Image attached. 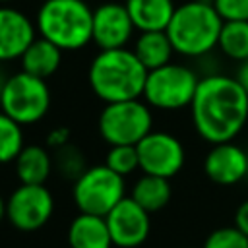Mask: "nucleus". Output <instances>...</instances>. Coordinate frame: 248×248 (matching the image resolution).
I'll return each instance as SVG.
<instances>
[{"instance_id":"c756f323","label":"nucleus","mask_w":248,"mask_h":248,"mask_svg":"<svg viewBox=\"0 0 248 248\" xmlns=\"http://www.w3.org/2000/svg\"><path fill=\"white\" fill-rule=\"evenodd\" d=\"M6 219V200H4V196L0 194V223Z\"/></svg>"},{"instance_id":"4be33fe9","label":"nucleus","mask_w":248,"mask_h":248,"mask_svg":"<svg viewBox=\"0 0 248 248\" xmlns=\"http://www.w3.org/2000/svg\"><path fill=\"white\" fill-rule=\"evenodd\" d=\"M25 145L23 126L0 110V165L14 163L17 153Z\"/></svg>"},{"instance_id":"4468645a","label":"nucleus","mask_w":248,"mask_h":248,"mask_svg":"<svg viewBox=\"0 0 248 248\" xmlns=\"http://www.w3.org/2000/svg\"><path fill=\"white\" fill-rule=\"evenodd\" d=\"M35 37V19L10 4H0V64L19 60Z\"/></svg>"},{"instance_id":"f3484780","label":"nucleus","mask_w":248,"mask_h":248,"mask_svg":"<svg viewBox=\"0 0 248 248\" xmlns=\"http://www.w3.org/2000/svg\"><path fill=\"white\" fill-rule=\"evenodd\" d=\"M136 31H165L176 10L174 0H126Z\"/></svg>"},{"instance_id":"6e6552de","label":"nucleus","mask_w":248,"mask_h":248,"mask_svg":"<svg viewBox=\"0 0 248 248\" xmlns=\"http://www.w3.org/2000/svg\"><path fill=\"white\" fill-rule=\"evenodd\" d=\"M72 198L78 211L105 217L122 198H126V180L105 163L91 165L74 180Z\"/></svg>"},{"instance_id":"72a5a7b5","label":"nucleus","mask_w":248,"mask_h":248,"mask_svg":"<svg viewBox=\"0 0 248 248\" xmlns=\"http://www.w3.org/2000/svg\"><path fill=\"white\" fill-rule=\"evenodd\" d=\"M41 2H43V0H41Z\"/></svg>"},{"instance_id":"2f4dec72","label":"nucleus","mask_w":248,"mask_h":248,"mask_svg":"<svg viewBox=\"0 0 248 248\" xmlns=\"http://www.w3.org/2000/svg\"><path fill=\"white\" fill-rule=\"evenodd\" d=\"M14 0H0V4H12Z\"/></svg>"},{"instance_id":"f8f14e48","label":"nucleus","mask_w":248,"mask_h":248,"mask_svg":"<svg viewBox=\"0 0 248 248\" xmlns=\"http://www.w3.org/2000/svg\"><path fill=\"white\" fill-rule=\"evenodd\" d=\"M134 21L120 2H103L93 8L91 43L99 50L124 48L134 39Z\"/></svg>"},{"instance_id":"f257e3e1","label":"nucleus","mask_w":248,"mask_h":248,"mask_svg":"<svg viewBox=\"0 0 248 248\" xmlns=\"http://www.w3.org/2000/svg\"><path fill=\"white\" fill-rule=\"evenodd\" d=\"M190 116L196 134L209 145L232 141L248 122V93L234 76H203L192 99Z\"/></svg>"},{"instance_id":"9d476101","label":"nucleus","mask_w":248,"mask_h":248,"mask_svg":"<svg viewBox=\"0 0 248 248\" xmlns=\"http://www.w3.org/2000/svg\"><path fill=\"white\" fill-rule=\"evenodd\" d=\"M140 170L163 178L176 176L186 163V149L182 141L167 130H151L141 141L136 143Z\"/></svg>"},{"instance_id":"a211bd4d","label":"nucleus","mask_w":248,"mask_h":248,"mask_svg":"<svg viewBox=\"0 0 248 248\" xmlns=\"http://www.w3.org/2000/svg\"><path fill=\"white\" fill-rule=\"evenodd\" d=\"M62 52L64 50L58 48L54 43L37 35L19 58L21 70L31 74V76L46 79L58 72V68L62 64Z\"/></svg>"},{"instance_id":"423d86ee","label":"nucleus","mask_w":248,"mask_h":248,"mask_svg":"<svg viewBox=\"0 0 248 248\" xmlns=\"http://www.w3.org/2000/svg\"><path fill=\"white\" fill-rule=\"evenodd\" d=\"M52 95L46 79L31 76L23 70L10 74L0 91V110L21 126L41 122L50 110Z\"/></svg>"},{"instance_id":"6ab92c4d","label":"nucleus","mask_w":248,"mask_h":248,"mask_svg":"<svg viewBox=\"0 0 248 248\" xmlns=\"http://www.w3.org/2000/svg\"><path fill=\"white\" fill-rule=\"evenodd\" d=\"M132 50L147 72L172 62V54H176L167 31H140Z\"/></svg>"},{"instance_id":"5701e85b","label":"nucleus","mask_w":248,"mask_h":248,"mask_svg":"<svg viewBox=\"0 0 248 248\" xmlns=\"http://www.w3.org/2000/svg\"><path fill=\"white\" fill-rule=\"evenodd\" d=\"M52 159H54V170H58V174L68 180H76L87 169L83 153L72 141L66 143L64 147L52 151Z\"/></svg>"},{"instance_id":"9b49d317","label":"nucleus","mask_w":248,"mask_h":248,"mask_svg":"<svg viewBox=\"0 0 248 248\" xmlns=\"http://www.w3.org/2000/svg\"><path fill=\"white\" fill-rule=\"evenodd\" d=\"M112 244L116 248H138L151 232V213L136 203L130 196L122 198L107 215Z\"/></svg>"},{"instance_id":"a878e982","label":"nucleus","mask_w":248,"mask_h":248,"mask_svg":"<svg viewBox=\"0 0 248 248\" xmlns=\"http://www.w3.org/2000/svg\"><path fill=\"white\" fill-rule=\"evenodd\" d=\"M223 21H248V0H211Z\"/></svg>"},{"instance_id":"bb28decb","label":"nucleus","mask_w":248,"mask_h":248,"mask_svg":"<svg viewBox=\"0 0 248 248\" xmlns=\"http://www.w3.org/2000/svg\"><path fill=\"white\" fill-rule=\"evenodd\" d=\"M70 138H72V132L68 126H56V128L48 130V134L45 138V145L50 151H56V149L64 147L66 143H70Z\"/></svg>"},{"instance_id":"20e7f679","label":"nucleus","mask_w":248,"mask_h":248,"mask_svg":"<svg viewBox=\"0 0 248 248\" xmlns=\"http://www.w3.org/2000/svg\"><path fill=\"white\" fill-rule=\"evenodd\" d=\"M37 35L62 50H81L91 43L93 8L85 0H43L35 16Z\"/></svg>"},{"instance_id":"393cba45","label":"nucleus","mask_w":248,"mask_h":248,"mask_svg":"<svg viewBox=\"0 0 248 248\" xmlns=\"http://www.w3.org/2000/svg\"><path fill=\"white\" fill-rule=\"evenodd\" d=\"M202 248H248V236L234 225L219 227L205 236Z\"/></svg>"},{"instance_id":"b1692460","label":"nucleus","mask_w":248,"mask_h":248,"mask_svg":"<svg viewBox=\"0 0 248 248\" xmlns=\"http://www.w3.org/2000/svg\"><path fill=\"white\" fill-rule=\"evenodd\" d=\"M105 165L124 178L140 170V159H138L136 145H110L105 157Z\"/></svg>"},{"instance_id":"f03ea898","label":"nucleus","mask_w":248,"mask_h":248,"mask_svg":"<svg viewBox=\"0 0 248 248\" xmlns=\"http://www.w3.org/2000/svg\"><path fill=\"white\" fill-rule=\"evenodd\" d=\"M145 79V66L128 46L99 50L87 70V83L103 103L141 99Z\"/></svg>"},{"instance_id":"39448f33","label":"nucleus","mask_w":248,"mask_h":248,"mask_svg":"<svg viewBox=\"0 0 248 248\" xmlns=\"http://www.w3.org/2000/svg\"><path fill=\"white\" fill-rule=\"evenodd\" d=\"M198 83L200 76L194 68L178 62H169L147 72L141 99L157 110L172 112L190 108Z\"/></svg>"},{"instance_id":"aec40b11","label":"nucleus","mask_w":248,"mask_h":248,"mask_svg":"<svg viewBox=\"0 0 248 248\" xmlns=\"http://www.w3.org/2000/svg\"><path fill=\"white\" fill-rule=\"evenodd\" d=\"M170 196H172V188L169 178L145 174V172H141V176L136 178L130 192V198L149 213H157L163 207H167Z\"/></svg>"},{"instance_id":"7ed1b4c3","label":"nucleus","mask_w":248,"mask_h":248,"mask_svg":"<svg viewBox=\"0 0 248 248\" xmlns=\"http://www.w3.org/2000/svg\"><path fill=\"white\" fill-rule=\"evenodd\" d=\"M223 17L209 0H188L176 6L167 35L174 52L184 58H200L217 48Z\"/></svg>"},{"instance_id":"ddd939ff","label":"nucleus","mask_w":248,"mask_h":248,"mask_svg":"<svg viewBox=\"0 0 248 248\" xmlns=\"http://www.w3.org/2000/svg\"><path fill=\"white\" fill-rule=\"evenodd\" d=\"M205 176L219 186H232L248 176V151L238 143H213L203 157Z\"/></svg>"},{"instance_id":"cd10ccee","label":"nucleus","mask_w":248,"mask_h":248,"mask_svg":"<svg viewBox=\"0 0 248 248\" xmlns=\"http://www.w3.org/2000/svg\"><path fill=\"white\" fill-rule=\"evenodd\" d=\"M232 225L242 231L248 236V200H244L242 203H238V207L234 209V217H232Z\"/></svg>"},{"instance_id":"1a4fd4ad","label":"nucleus","mask_w":248,"mask_h":248,"mask_svg":"<svg viewBox=\"0 0 248 248\" xmlns=\"http://www.w3.org/2000/svg\"><path fill=\"white\" fill-rule=\"evenodd\" d=\"M54 213V196L46 184H19L6 200V219L21 232L43 229Z\"/></svg>"},{"instance_id":"c85d7f7f","label":"nucleus","mask_w":248,"mask_h":248,"mask_svg":"<svg viewBox=\"0 0 248 248\" xmlns=\"http://www.w3.org/2000/svg\"><path fill=\"white\" fill-rule=\"evenodd\" d=\"M234 78H236V81L242 85V89L248 93V58L242 60V62H238L236 72H234Z\"/></svg>"},{"instance_id":"0eeeda50","label":"nucleus","mask_w":248,"mask_h":248,"mask_svg":"<svg viewBox=\"0 0 248 248\" xmlns=\"http://www.w3.org/2000/svg\"><path fill=\"white\" fill-rule=\"evenodd\" d=\"M97 130L108 145H136L153 130V110L143 99L103 103Z\"/></svg>"},{"instance_id":"7c9ffc66","label":"nucleus","mask_w":248,"mask_h":248,"mask_svg":"<svg viewBox=\"0 0 248 248\" xmlns=\"http://www.w3.org/2000/svg\"><path fill=\"white\" fill-rule=\"evenodd\" d=\"M6 78H8V76H6L4 72H2V64H0V91H2V85H4V81H6Z\"/></svg>"},{"instance_id":"473e14b6","label":"nucleus","mask_w":248,"mask_h":248,"mask_svg":"<svg viewBox=\"0 0 248 248\" xmlns=\"http://www.w3.org/2000/svg\"><path fill=\"white\" fill-rule=\"evenodd\" d=\"M184 248H190V246H184Z\"/></svg>"},{"instance_id":"412c9836","label":"nucleus","mask_w":248,"mask_h":248,"mask_svg":"<svg viewBox=\"0 0 248 248\" xmlns=\"http://www.w3.org/2000/svg\"><path fill=\"white\" fill-rule=\"evenodd\" d=\"M217 48L236 64L248 58V21H223Z\"/></svg>"},{"instance_id":"2eb2a0df","label":"nucleus","mask_w":248,"mask_h":248,"mask_svg":"<svg viewBox=\"0 0 248 248\" xmlns=\"http://www.w3.org/2000/svg\"><path fill=\"white\" fill-rule=\"evenodd\" d=\"M54 170L52 151L46 145L29 143L14 159V172L19 184H46Z\"/></svg>"},{"instance_id":"dca6fc26","label":"nucleus","mask_w":248,"mask_h":248,"mask_svg":"<svg viewBox=\"0 0 248 248\" xmlns=\"http://www.w3.org/2000/svg\"><path fill=\"white\" fill-rule=\"evenodd\" d=\"M70 248H112L107 219L95 213H78L68 227Z\"/></svg>"}]
</instances>
